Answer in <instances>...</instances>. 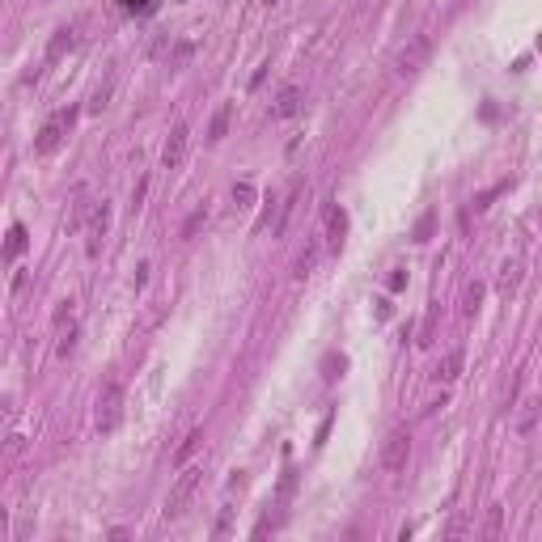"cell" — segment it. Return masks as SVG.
Returning <instances> with one entry per match:
<instances>
[{"mask_svg": "<svg viewBox=\"0 0 542 542\" xmlns=\"http://www.w3.org/2000/svg\"><path fill=\"white\" fill-rule=\"evenodd\" d=\"M200 487H204V466H182V475L174 479V487H169V496H165V521H178V517H187L191 500L200 496Z\"/></svg>", "mask_w": 542, "mask_h": 542, "instance_id": "cell-1", "label": "cell"}, {"mask_svg": "<svg viewBox=\"0 0 542 542\" xmlns=\"http://www.w3.org/2000/svg\"><path fill=\"white\" fill-rule=\"evenodd\" d=\"M72 123H77V106L56 110V115H51V119H47L43 128H38V136H34V157H51V153H60V144L68 140Z\"/></svg>", "mask_w": 542, "mask_h": 542, "instance_id": "cell-2", "label": "cell"}, {"mask_svg": "<svg viewBox=\"0 0 542 542\" xmlns=\"http://www.w3.org/2000/svg\"><path fill=\"white\" fill-rule=\"evenodd\" d=\"M119 424H123V386L106 381L102 394H97V432L110 436V432H119Z\"/></svg>", "mask_w": 542, "mask_h": 542, "instance_id": "cell-3", "label": "cell"}, {"mask_svg": "<svg viewBox=\"0 0 542 542\" xmlns=\"http://www.w3.org/2000/svg\"><path fill=\"white\" fill-rule=\"evenodd\" d=\"M432 56V38L428 34H411L403 47H399V56H394V68H399V77H415Z\"/></svg>", "mask_w": 542, "mask_h": 542, "instance_id": "cell-4", "label": "cell"}, {"mask_svg": "<svg viewBox=\"0 0 542 542\" xmlns=\"http://www.w3.org/2000/svg\"><path fill=\"white\" fill-rule=\"evenodd\" d=\"M106 233H110V204H106V200H93L89 220H85V255H89V259L102 255Z\"/></svg>", "mask_w": 542, "mask_h": 542, "instance_id": "cell-5", "label": "cell"}, {"mask_svg": "<svg viewBox=\"0 0 542 542\" xmlns=\"http://www.w3.org/2000/svg\"><path fill=\"white\" fill-rule=\"evenodd\" d=\"M407 458H411V432L407 428H394L386 440H381V466L390 475L407 471Z\"/></svg>", "mask_w": 542, "mask_h": 542, "instance_id": "cell-6", "label": "cell"}, {"mask_svg": "<svg viewBox=\"0 0 542 542\" xmlns=\"http://www.w3.org/2000/svg\"><path fill=\"white\" fill-rule=\"evenodd\" d=\"M187 149H191V128L187 123H174L169 136H165V144H161V169H182Z\"/></svg>", "mask_w": 542, "mask_h": 542, "instance_id": "cell-7", "label": "cell"}, {"mask_svg": "<svg viewBox=\"0 0 542 542\" xmlns=\"http://www.w3.org/2000/svg\"><path fill=\"white\" fill-rule=\"evenodd\" d=\"M297 200H301V178H292V187H288V195L276 204V220H271V237H284L288 233V220H292V212H297Z\"/></svg>", "mask_w": 542, "mask_h": 542, "instance_id": "cell-8", "label": "cell"}, {"mask_svg": "<svg viewBox=\"0 0 542 542\" xmlns=\"http://www.w3.org/2000/svg\"><path fill=\"white\" fill-rule=\"evenodd\" d=\"M305 106V89L301 85H284L276 93V102H271V119H292V115H301Z\"/></svg>", "mask_w": 542, "mask_h": 542, "instance_id": "cell-9", "label": "cell"}, {"mask_svg": "<svg viewBox=\"0 0 542 542\" xmlns=\"http://www.w3.org/2000/svg\"><path fill=\"white\" fill-rule=\"evenodd\" d=\"M322 216H327V250L339 255V250H343V237H348V212L335 208V204H327Z\"/></svg>", "mask_w": 542, "mask_h": 542, "instance_id": "cell-10", "label": "cell"}, {"mask_svg": "<svg viewBox=\"0 0 542 542\" xmlns=\"http://www.w3.org/2000/svg\"><path fill=\"white\" fill-rule=\"evenodd\" d=\"M521 271H526L521 259H504L500 263V276H496V292H500V297H512V292L521 288Z\"/></svg>", "mask_w": 542, "mask_h": 542, "instance_id": "cell-11", "label": "cell"}, {"mask_svg": "<svg viewBox=\"0 0 542 542\" xmlns=\"http://www.w3.org/2000/svg\"><path fill=\"white\" fill-rule=\"evenodd\" d=\"M462 364H466V352L462 348H453V352H445L436 360V368H432V377L440 381V386H449V381H458V373H462Z\"/></svg>", "mask_w": 542, "mask_h": 542, "instance_id": "cell-12", "label": "cell"}, {"mask_svg": "<svg viewBox=\"0 0 542 542\" xmlns=\"http://www.w3.org/2000/svg\"><path fill=\"white\" fill-rule=\"evenodd\" d=\"M72 43H77V30H72V26H60V30L51 34V43H47V64L64 60V51H72Z\"/></svg>", "mask_w": 542, "mask_h": 542, "instance_id": "cell-13", "label": "cell"}, {"mask_svg": "<svg viewBox=\"0 0 542 542\" xmlns=\"http://www.w3.org/2000/svg\"><path fill=\"white\" fill-rule=\"evenodd\" d=\"M229 119H233V106H229V102H220L216 115H212V123H208V144H220V140H225Z\"/></svg>", "mask_w": 542, "mask_h": 542, "instance_id": "cell-14", "label": "cell"}, {"mask_svg": "<svg viewBox=\"0 0 542 542\" xmlns=\"http://www.w3.org/2000/svg\"><path fill=\"white\" fill-rule=\"evenodd\" d=\"M26 246H30V237H26V225H13V229H9V241H5V250H0V259H5V263H13V259H21V255H26Z\"/></svg>", "mask_w": 542, "mask_h": 542, "instance_id": "cell-15", "label": "cell"}, {"mask_svg": "<svg viewBox=\"0 0 542 542\" xmlns=\"http://www.w3.org/2000/svg\"><path fill=\"white\" fill-rule=\"evenodd\" d=\"M200 449H204V428H191V432H187V440L174 449V466H187V462H191L195 453H200Z\"/></svg>", "mask_w": 542, "mask_h": 542, "instance_id": "cell-16", "label": "cell"}, {"mask_svg": "<svg viewBox=\"0 0 542 542\" xmlns=\"http://www.w3.org/2000/svg\"><path fill=\"white\" fill-rule=\"evenodd\" d=\"M534 428H538V399H526L521 411H517V432H521V436H534Z\"/></svg>", "mask_w": 542, "mask_h": 542, "instance_id": "cell-17", "label": "cell"}, {"mask_svg": "<svg viewBox=\"0 0 542 542\" xmlns=\"http://www.w3.org/2000/svg\"><path fill=\"white\" fill-rule=\"evenodd\" d=\"M343 368H348V356H343V352H327L322 356V381H339Z\"/></svg>", "mask_w": 542, "mask_h": 542, "instance_id": "cell-18", "label": "cell"}, {"mask_svg": "<svg viewBox=\"0 0 542 542\" xmlns=\"http://www.w3.org/2000/svg\"><path fill=\"white\" fill-rule=\"evenodd\" d=\"M479 301H483V284L475 280V284H466V292H462V309L466 314H479Z\"/></svg>", "mask_w": 542, "mask_h": 542, "instance_id": "cell-19", "label": "cell"}, {"mask_svg": "<svg viewBox=\"0 0 542 542\" xmlns=\"http://www.w3.org/2000/svg\"><path fill=\"white\" fill-rule=\"evenodd\" d=\"M314 263H318V241H309V246H305V250L297 255V276H301V280H305V276H309V271H314Z\"/></svg>", "mask_w": 542, "mask_h": 542, "instance_id": "cell-20", "label": "cell"}, {"mask_svg": "<svg viewBox=\"0 0 542 542\" xmlns=\"http://www.w3.org/2000/svg\"><path fill=\"white\" fill-rule=\"evenodd\" d=\"M500 526H504V508H500V504H491V508H487V526H483V534H487V538H500Z\"/></svg>", "mask_w": 542, "mask_h": 542, "instance_id": "cell-21", "label": "cell"}, {"mask_svg": "<svg viewBox=\"0 0 542 542\" xmlns=\"http://www.w3.org/2000/svg\"><path fill=\"white\" fill-rule=\"evenodd\" d=\"M110 93H115V85H110V81H106V85H97V89H93V97H89V110H93V115H97V110H106Z\"/></svg>", "mask_w": 542, "mask_h": 542, "instance_id": "cell-22", "label": "cell"}, {"mask_svg": "<svg viewBox=\"0 0 542 542\" xmlns=\"http://www.w3.org/2000/svg\"><path fill=\"white\" fill-rule=\"evenodd\" d=\"M191 51H195V43H191V38H182V43L174 47V51H169V68H182V64L191 60Z\"/></svg>", "mask_w": 542, "mask_h": 542, "instance_id": "cell-23", "label": "cell"}, {"mask_svg": "<svg viewBox=\"0 0 542 542\" xmlns=\"http://www.w3.org/2000/svg\"><path fill=\"white\" fill-rule=\"evenodd\" d=\"M432 220H436V212H424V216H420V225H415V233H411V237H415V241H428V237H432Z\"/></svg>", "mask_w": 542, "mask_h": 542, "instance_id": "cell-24", "label": "cell"}, {"mask_svg": "<svg viewBox=\"0 0 542 542\" xmlns=\"http://www.w3.org/2000/svg\"><path fill=\"white\" fill-rule=\"evenodd\" d=\"M250 200H255V187H250V182H237V187H233V204H237V208H250Z\"/></svg>", "mask_w": 542, "mask_h": 542, "instance_id": "cell-25", "label": "cell"}, {"mask_svg": "<svg viewBox=\"0 0 542 542\" xmlns=\"http://www.w3.org/2000/svg\"><path fill=\"white\" fill-rule=\"evenodd\" d=\"M204 220H208V208H195V212H191V220L182 225V237H195V229H200Z\"/></svg>", "mask_w": 542, "mask_h": 542, "instance_id": "cell-26", "label": "cell"}, {"mask_svg": "<svg viewBox=\"0 0 542 542\" xmlns=\"http://www.w3.org/2000/svg\"><path fill=\"white\" fill-rule=\"evenodd\" d=\"M403 284H407V271H403V267H394V271H390V280H386V288H390V292H399Z\"/></svg>", "mask_w": 542, "mask_h": 542, "instance_id": "cell-27", "label": "cell"}, {"mask_svg": "<svg viewBox=\"0 0 542 542\" xmlns=\"http://www.w3.org/2000/svg\"><path fill=\"white\" fill-rule=\"evenodd\" d=\"M267 68H271V60H263V64L255 68V77H250V89H259V85H263V77H267Z\"/></svg>", "mask_w": 542, "mask_h": 542, "instance_id": "cell-28", "label": "cell"}, {"mask_svg": "<svg viewBox=\"0 0 542 542\" xmlns=\"http://www.w3.org/2000/svg\"><path fill=\"white\" fill-rule=\"evenodd\" d=\"M119 5L128 9V13H144V9H149V0H119Z\"/></svg>", "mask_w": 542, "mask_h": 542, "instance_id": "cell-29", "label": "cell"}, {"mask_svg": "<svg viewBox=\"0 0 542 542\" xmlns=\"http://www.w3.org/2000/svg\"><path fill=\"white\" fill-rule=\"evenodd\" d=\"M9 534V508H0V538Z\"/></svg>", "mask_w": 542, "mask_h": 542, "instance_id": "cell-30", "label": "cell"}, {"mask_svg": "<svg viewBox=\"0 0 542 542\" xmlns=\"http://www.w3.org/2000/svg\"><path fill=\"white\" fill-rule=\"evenodd\" d=\"M263 5H267V9H276V5H280V0H263Z\"/></svg>", "mask_w": 542, "mask_h": 542, "instance_id": "cell-31", "label": "cell"}]
</instances>
